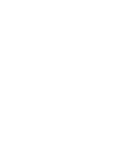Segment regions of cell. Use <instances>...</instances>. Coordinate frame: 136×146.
Instances as JSON below:
<instances>
[]
</instances>
